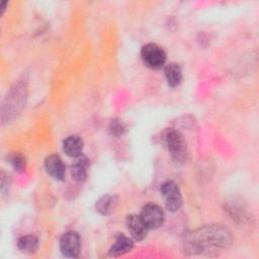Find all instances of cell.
Listing matches in <instances>:
<instances>
[{"instance_id":"cell-8","label":"cell","mask_w":259,"mask_h":259,"mask_svg":"<svg viewBox=\"0 0 259 259\" xmlns=\"http://www.w3.org/2000/svg\"><path fill=\"white\" fill-rule=\"evenodd\" d=\"M125 225L132 235L137 241H142L146 238L148 233V227L145 225L140 215L130 214L125 219Z\"/></svg>"},{"instance_id":"cell-3","label":"cell","mask_w":259,"mask_h":259,"mask_svg":"<svg viewBox=\"0 0 259 259\" xmlns=\"http://www.w3.org/2000/svg\"><path fill=\"white\" fill-rule=\"evenodd\" d=\"M141 57L146 66L152 69H161L164 67L167 59L165 51L153 42L147 44L142 48Z\"/></svg>"},{"instance_id":"cell-6","label":"cell","mask_w":259,"mask_h":259,"mask_svg":"<svg viewBox=\"0 0 259 259\" xmlns=\"http://www.w3.org/2000/svg\"><path fill=\"white\" fill-rule=\"evenodd\" d=\"M81 249V239L76 232H67L60 239V250L67 257H77Z\"/></svg>"},{"instance_id":"cell-2","label":"cell","mask_w":259,"mask_h":259,"mask_svg":"<svg viewBox=\"0 0 259 259\" xmlns=\"http://www.w3.org/2000/svg\"><path fill=\"white\" fill-rule=\"evenodd\" d=\"M162 143L176 163H184L187 159V146L183 136L174 128H167L162 134Z\"/></svg>"},{"instance_id":"cell-16","label":"cell","mask_w":259,"mask_h":259,"mask_svg":"<svg viewBox=\"0 0 259 259\" xmlns=\"http://www.w3.org/2000/svg\"><path fill=\"white\" fill-rule=\"evenodd\" d=\"M125 127L122 122L119 120H112L110 125H109V132L111 133L112 136H120L124 133Z\"/></svg>"},{"instance_id":"cell-13","label":"cell","mask_w":259,"mask_h":259,"mask_svg":"<svg viewBox=\"0 0 259 259\" xmlns=\"http://www.w3.org/2000/svg\"><path fill=\"white\" fill-rule=\"evenodd\" d=\"M87 167L88 160L86 158L79 159L71 167V174L74 180L78 182H83L87 177Z\"/></svg>"},{"instance_id":"cell-14","label":"cell","mask_w":259,"mask_h":259,"mask_svg":"<svg viewBox=\"0 0 259 259\" xmlns=\"http://www.w3.org/2000/svg\"><path fill=\"white\" fill-rule=\"evenodd\" d=\"M17 247L24 253H33L38 247V240L32 235L22 236L17 241Z\"/></svg>"},{"instance_id":"cell-10","label":"cell","mask_w":259,"mask_h":259,"mask_svg":"<svg viewBox=\"0 0 259 259\" xmlns=\"http://www.w3.org/2000/svg\"><path fill=\"white\" fill-rule=\"evenodd\" d=\"M133 248H134V243L132 239H130L128 237L122 234H118L115 238V242L109 249L108 254L110 256H119L130 252Z\"/></svg>"},{"instance_id":"cell-12","label":"cell","mask_w":259,"mask_h":259,"mask_svg":"<svg viewBox=\"0 0 259 259\" xmlns=\"http://www.w3.org/2000/svg\"><path fill=\"white\" fill-rule=\"evenodd\" d=\"M164 72H165L166 80L171 87H176L180 84L182 80V71L177 64L170 63L166 65L164 68Z\"/></svg>"},{"instance_id":"cell-15","label":"cell","mask_w":259,"mask_h":259,"mask_svg":"<svg viewBox=\"0 0 259 259\" xmlns=\"http://www.w3.org/2000/svg\"><path fill=\"white\" fill-rule=\"evenodd\" d=\"M9 163L17 172H22L25 169V158L20 153H15L9 157Z\"/></svg>"},{"instance_id":"cell-11","label":"cell","mask_w":259,"mask_h":259,"mask_svg":"<svg viewBox=\"0 0 259 259\" xmlns=\"http://www.w3.org/2000/svg\"><path fill=\"white\" fill-rule=\"evenodd\" d=\"M117 201L118 200L115 195H110V194L103 195L96 201V209L101 214L107 215L112 211H114L117 205Z\"/></svg>"},{"instance_id":"cell-5","label":"cell","mask_w":259,"mask_h":259,"mask_svg":"<svg viewBox=\"0 0 259 259\" xmlns=\"http://www.w3.org/2000/svg\"><path fill=\"white\" fill-rule=\"evenodd\" d=\"M140 217L148 229L160 228L163 225L165 219L163 209L155 203L145 204L141 209Z\"/></svg>"},{"instance_id":"cell-9","label":"cell","mask_w":259,"mask_h":259,"mask_svg":"<svg viewBox=\"0 0 259 259\" xmlns=\"http://www.w3.org/2000/svg\"><path fill=\"white\" fill-rule=\"evenodd\" d=\"M83 147H84V143L82 138L76 135L67 137L63 143L64 152L69 157H73V158H77L82 155Z\"/></svg>"},{"instance_id":"cell-1","label":"cell","mask_w":259,"mask_h":259,"mask_svg":"<svg viewBox=\"0 0 259 259\" xmlns=\"http://www.w3.org/2000/svg\"><path fill=\"white\" fill-rule=\"evenodd\" d=\"M231 242V234L223 226L203 227L186 237L185 245L193 252L222 248Z\"/></svg>"},{"instance_id":"cell-4","label":"cell","mask_w":259,"mask_h":259,"mask_svg":"<svg viewBox=\"0 0 259 259\" xmlns=\"http://www.w3.org/2000/svg\"><path fill=\"white\" fill-rule=\"evenodd\" d=\"M160 192L168 210L176 211L180 208L182 204V195L178 185L174 181L164 182L161 185Z\"/></svg>"},{"instance_id":"cell-7","label":"cell","mask_w":259,"mask_h":259,"mask_svg":"<svg viewBox=\"0 0 259 259\" xmlns=\"http://www.w3.org/2000/svg\"><path fill=\"white\" fill-rule=\"evenodd\" d=\"M45 168L56 180H64L66 175V166L63 160L58 155H50L45 160Z\"/></svg>"}]
</instances>
